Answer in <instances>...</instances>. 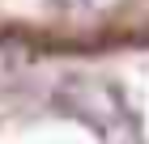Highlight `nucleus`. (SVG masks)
<instances>
[{"label":"nucleus","mask_w":149,"mask_h":144,"mask_svg":"<svg viewBox=\"0 0 149 144\" xmlns=\"http://www.w3.org/2000/svg\"><path fill=\"white\" fill-rule=\"evenodd\" d=\"M0 144H141V127L94 64H30L0 68Z\"/></svg>","instance_id":"1"},{"label":"nucleus","mask_w":149,"mask_h":144,"mask_svg":"<svg viewBox=\"0 0 149 144\" xmlns=\"http://www.w3.org/2000/svg\"><path fill=\"white\" fill-rule=\"evenodd\" d=\"M149 55V0H0V68Z\"/></svg>","instance_id":"2"}]
</instances>
